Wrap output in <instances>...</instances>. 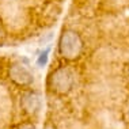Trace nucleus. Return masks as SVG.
I'll return each instance as SVG.
<instances>
[{
  "mask_svg": "<svg viewBox=\"0 0 129 129\" xmlns=\"http://www.w3.org/2000/svg\"><path fill=\"white\" fill-rule=\"evenodd\" d=\"M42 110L41 86L27 60L0 54V129H38Z\"/></svg>",
  "mask_w": 129,
  "mask_h": 129,
  "instance_id": "f257e3e1",
  "label": "nucleus"
}]
</instances>
